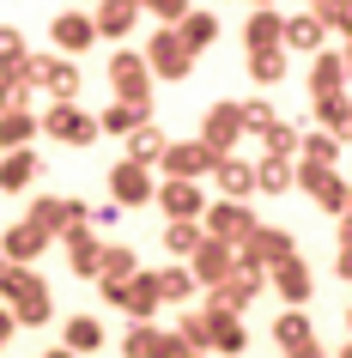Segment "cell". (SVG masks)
<instances>
[{"instance_id": "obj_31", "label": "cell", "mask_w": 352, "mask_h": 358, "mask_svg": "<svg viewBox=\"0 0 352 358\" xmlns=\"http://www.w3.org/2000/svg\"><path fill=\"white\" fill-rule=\"evenodd\" d=\"M134 273H140V255L122 243H104V255H97V285H128Z\"/></svg>"}, {"instance_id": "obj_5", "label": "cell", "mask_w": 352, "mask_h": 358, "mask_svg": "<svg viewBox=\"0 0 352 358\" xmlns=\"http://www.w3.org/2000/svg\"><path fill=\"white\" fill-rule=\"evenodd\" d=\"M104 73L115 85V103H146L152 110V73H146V61H140V49H115L104 61Z\"/></svg>"}, {"instance_id": "obj_53", "label": "cell", "mask_w": 352, "mask_h": 358, "mask_svg": "<svg viewBox=\"0 0 352 358\" xmlns=\"http://www.w3.org/2000/svg\"><path fill=\"white\" fill-rule=\"evenodd\" d=\"M0 273H6V262H0Z\"/></svg>"}, {"instance_id": "obj_27", "label": "cell", "mask_w": 352, "mask_h": 358, "mask_svg": "<svg viewBox=\"0 0 352 358\" xmlns=\"http://www.w3.org/2000/svg\"><path fill=\"white\" fill-rule=\"evenodd\" d=\"M310 92H316V97L346 92V55H340V49H322V55L310 61Z\"/></svg>"}, {"instance_id": "obj_48", "label": "cell", "mask_w": 352, "mask_h": 358, "mask_svg": "<svg viewBox=\"0 0 352 358\" xmlns=\"http://www.w3.org/2000/svg\"><path fill=\"white\" fill-rule=\"evenodd\" d=\"M6 110H31V85L24 79H0V115Z\"/></svg>"}, {"instance_id": "obj_41", "label": "cell", "mask_w": 352, "mask_h": 358, "mask_svg": "<svg viewBox=\"0 0 352 358\" xmlns=\"http://www.w3.org/2000/svg\"><path fill=\"white\" fill-rule=\"evenodd\" d=\"M243 67H249V79H255V85H279V79L292 73V61L279 55V49H261V55H243Z\"/></svg>"}, {"instance_id": "obj_9", "label": "cell", "mask_w": 352, "mask_h": 358, "mask_svg": "<svg viewBox=\"0 0 352 358\" xmlns=\"http://www.w3.org/2000/svg\"><path fill=\"white\" fill-rule=\"evenodd\" d=\"M140 61H146L152 79H188V73H195V55L183 49L176 31H152V43L140 49Z\"/></svg>"}, {"instance_id": "obj_51", "label": "cell", "mask_w": 352, "mask_h": 358, "mask_svg": "<svg viewBox=\"0 0 352 358\" xmlns=\"http://www.w3.org/2000/svg\"><path fill=\"white\" fill-rule=\"evenodd\" d=\"M43 358H73V352H61V346H55V352H43Z\"/></svg>"}, {"instance_id": "obj_20", "label": "cell", "mask_w": 352, "mask_h": 358, "mask_svg": "<svg viewBox=\"0 0 352 358\" xmlns=\"http://www.w3.org/2000/svg\"><path fill=\"white\" fill-rule=\"evenodd\" d=\"M43 249H55V243H49L37 225H6V231H0V262H6V267H31Z\"/></svg>"}, {"instance_id": "obj_36", "label": "cell", "mask_w": 352, "mask_h": 358, "mask_svg": "<svg viewBox=\"0 0 352 358\" xmlns=\"http://www.w3.org/2000/svg\"><path fill=\"white\" fill-rule=\"evenodd\" d=\"M37 140V115L31 110H6L0 115V152H24Z\"/></svg>"}, {"instance_id": "obj_33", "label": "cell", "mask_w": 352, "mask_h": 358, "mask_svg": "<svg viewBox=\"0 0 352 358\" xmlns=\"http://www.w3.org/2000/svg\"><path fill=\"white\" fill-rule=\"evenodd\" d=\"M43 292H49V285H43L37 267H6V273H0V298H6V310L24 303V298H43Z\"/></svg>"}, {"instance_id": "obj_44", "label": "cell", "mask_w": 352, "mask_h": 358, "mask_svg": "<svg viewBox=\"0 0 352 358\" xmlns=\"http://www.w3.org/2000/svg\"><path fill=\"white\" fill-rule=\"evenodd\" d=\"M6 316H13V328H43V322L55 316V303H49V292H43V298H24V303H13Z\"/></svg>"}, {"instance_id": "obj_37", "label": "cell", "mask_w": 352, "mask_h": 358, "mask_svg": "<svg viewBox=\"0 0 352 358\" xmlns=\"http://www.w3.org/2000/svg\"><path fill=\"white\" fill-rule=\"evenodd\" d=\"M176 37H183V49H188V55H201L206 43L219 37V19H213V13H201V6H188V19L176 24Z\"/></svg>"}, {"instance_id": "obj_38", "label": "cell", "mask_w": 352, "mask_h": 358, "mask_svg": "<svg viewBox=\"0 0 352 358\" xmlns=\"http://www.w3.org/2000/svg\"><path fill=\"white\" fill-rule=\"evenodd\" d=\"M231 110H237V134H243V140H261V134L279 122L267 97H249V103H231Z\"/></svg>"}, {"instance_id": "obj_30", "label": "cell", "mask_w": 352, "mask_h": 358, "mask_svg": "<svg viewBox=\"0 0 352 358\" xmlns=\"http://www.w3.org/2000/svg\"><path fill=\"white\" fill-rule=\"evenodd\" d=\"M274 340H279V352H304V346H316V328L304 310H279L274 316Z\"/></svg>"}, {"instance_id": "obj_40", "label": "cell", "mask_w": 352, "mask_h": 358, "mask_svg": "<svg viewBox=\"0 0 352 358\" xmlns=\"http://www.w3.org/2000/svg\"><path fill=\"white\" fill-rule=\"evenodd\" d=\"M152 280H158V303H188V298H201V292H195V280H188V267H183V262H176V267H158Z\"/></svg>"}, {"instance_id": "obj_14", "label": "cell", "mask_w": 352, "mask_h": 358, "mask_svg": "<svg viewBox=\"0 0 352 358\" xmlns=\"http://www.w3.org/2000/svg\"><path fill=\"white\" fill-rule=\"evenodd\" d=\"M328 49V37H322V24H316V13H292V19H279V55H322Z\"/></svg>"}, {"instance_id": "obj_46", "label": "cell", "mask_w": 352, "mask_h": 358, "mask_svg": "<svg viewBox=\"0 0 352 358\" xmlns=\"http://www.w3.org/2000/svg\"><path fill=\"white\" fill-rule=\"evenodd\" d=\"M164 249L176 262H188V255L201 249V225H164Z\"/></svg>"}, {"instance_id": "obj_3", "label": "cell", "mask_w": 352, "mask_h": 358, "mask_svg": "<svg viewBox=\"0 0 352 358\" xmlns=\"http://www.w3.org/2000/svg\"><path fill=\"white\" fill-rule=\"evenodd\" d=\"M37 134H49L55 146H97V115H85L79 103H49L37 115Z\"/></svg>"}, {"instance_id": "obj_2", "label": "cell", "mask_w": 352, "mask_h": 358, "mask_svg": "<svg viewBox=\"0 0 352 358\" xmlns=\"http://www.w3.org/2000/svg\"><path fill=\"white\" fill-rule=\"evenodd\" d=\"M249 231H255V213H249V201H206V213H201V237H206V243L237 249Z\"/></svg>"}, {"instance_id": "obj_16", "label": "cell", "mask_w": 352, "mask_h": 358, "mask_svg": "<svg viewBox=\"0 0 352 358\" xmlns=\"http://www.w3.org/2000/svg\"><path fill=\"white\" fill-rule=\"evenodd\" d=\"M267 280H274V292L286 298V310H304V303L316 298V273H310V262H304V255H292V262H279L274 273H267Z\"/></svg>"}, {"instance_id": "obj_45", "label": "cell", "mask_w": 352, "mask_h": 358, "mask_svg": "<svg viewBox=\"0 0 352 358\" xmlns=\"http://www.w3.org/2000/svg\"><path fill=\"white\" fill-rule=\"evenodd\" d=\"M261 140H267V152H261V158H286V164L297 158V128H292V122H274Z\"/></svg>"}, {"instance_id": "obj_43", "label": "cell", "mask_w": 352, "mask_h": 358, "mask_svg": "<svg viewBox=\"0 0 352 358\" xmlns=\"http://www.w3.org/2000/svg\"><path fill=\"white\" fill-rule=\"evenodd\" d=\"M170 334H176V346H183V352H206V316H201V310H183Z\"/></svg>"}, {"instance_id": "obj_52", "label": "cell", "mask_w": 352, "mask_h": 358, "mask_svg": "<svg viewBox=\"0 0 352 358\" xmlns=\"http://www.w3.org/2000/svg\"><path fill=\"white\" fill-rule=\"evenodd\" d=\"M183 358H206V352H183Z\"/></svg>"}, {"instance_id": "obj_23", "label": "cell", "mask_w": 352, "mask_h": 358, "mask_svg": "<svg viewBox=\"0 0 352 358\" xmlns=\"http://www.w3.org/2000/svg\"><path fill=\"white\" fill-rule=\"evenodd\" d=\"M43 176V152H0V194H24Z\"/></svg>"}, {"instance_id": "obj_4", "label": "cell", "mask_w": 352, "mask_h": 358, "mask_svg": "<svg viewBox=\"0 0 352 358\" xmlns=\"http://www.w3.org/2000/svg\"><path fill=\"white\" fill-rule=\"evenodd\" d=\"M292 189H304L322 213H334V219H346L352 207V189H346V176L340 170H310V164H292Z\"/></svg>"}, {"instance_id": "obj_22", "label": "cell", "mask_w": 352, "mask_h": 358, "mask_svg": "<svg viewBox=\"0 0 352 358\" xmlns=\"http://www.w3.org/2000/svg\"><path fill=\"white\" fill-rule=\"evenodd\" d=\"M201 316H206V346L225 358H237L243 346H249V328H243V316H225V310H206L201 303Z\"/></svg>"}, {"instance_id": "obj_17", "label": "cell", "mask_w": 352, "mask_h": 358, "mask_svg": "<svg viewBox=\"0 0 352 358\" xmlns=\"http://www.w3.org/2000/svg\"><path fill=\"white\" fill-rule=\"evenodd\" d=\"M49 37H55L61 61L85 55V49L97 43V31H92V13H55V19H49Z\"/></svg>"}, {"instance_id": "obj_13", "label": "cell", "mask_w": 352, "mask_h": 358, "mask_svg": "<svg viewBox=\"0 0 352 358\" xmlns=\"http://www.w3.org/2000/svg\"><path fill=\"white\" fill-rule=\"evenodd\" d=\"M206 152H219V158H231V152L243 146V134H237V110H231V97L225 103H213V110L201 115V134H195Z\"/></svg>"}, {"instance_id": "obj_29", "label": "cell", "mask_w": 352, "mask_h": 358, "mask_svg": "<svg viewBox=\"0 0 352 358\" xmlns=\"http://www.w3.org/2000/svg\"><path fill=\"white\" fill-rule=\"evenodd\" d=\"M97 346H104V322H97V316H67V328H61V352L85 358V352H97Z\"/></svg>"}, {"instance_id": "obj_50", "label": "cell", "mask_w": 352, "mask_h": 358, "mask_svg": "<svg viewBox=\"0 0 352 358\" xmlns=\"http://www.w3.org/2000/svg\"><path fill=\"white\" fill-rule=\"evenodd\" d=\"M286 358H328L322 346H304V352H286Z\"/></svg>"}, {"instance_id": "obj_18", "label": "cell", "mask_w": 352, "mask_h": 358, "mask_svg": "<svg viewBox=\"0 0 352 358\" xmlns=\"http://www.w3.org/2000/svg\"><path fill=\"white\" fill-rule=\"evenodd\" d=\"M115 310H128V328H146L152 316H158V280H152L146 267L134 273L128 285H122V298H115Z\"/></svg>"}, {"instance_id": "obj_26", "label": "cell", "mask_w": 352, "mask_h": 358, "mask_svg": "<svg viewBox=\"0 0 352 358\" xmlns=\"http://www.w3.org/2000/svg\"><path fill=\"white\" fill-rule=\"evenodd\" d=\"M61 249H67V267H73L79 280H97V255H104V237H92V231H67V237H61Z\"/></svg>"}, {"instance_id": "obj_19", "label": "cell", "mask_w": 352, "mask_h": 358, "mask_svg": "<svg viewBox=\"0 0 352 358\" xmlns=\"http://www.w3.org/2000/svg\"><path fill=\"white\" fill-rule=\"evenodd\" d=\"M122 358H183V346H176L170 328L146 322V328H128V334H122Z\"/></svg>"}, {"instance_id": "obj_47", "label": "cell", "mask_w": 352, "mask_h": 358, "mask_svg": "<svg viewBox=\"0 0 352 358\" xmlns=\"http://www.w3.org/2000/svg\"><path fill=\"white\" fill-rule=\"evenodd\" d=\"M316 24H322V37H328V31H346V37H352V6L322 0V6H316Z\"/></svg>"}, {"instance_id": "obj_6", "label": "cell", "mask_w": 352, "mask_h": 358, "mask_svg": "<svg viewBox=\"0 0 352 358\" xmlns=\"http://www.w3.org/2000/svg\"><path fill=\"white\" fill-rule=\"evenodd\" d=\"M292 255H297V243H292V231H279V225H255L237 243V262L243 267H261V273H274V267L292 262Z\"/></svg>"}, {"instance_id": "obj_28", "label": "cell", "mask_w": 352, "mask_h": 358, "mask_svg": "<svg viewBox=\"0 0 352 358\" xmlns=\"http://www.w3.org/2000/svg\"><path fill=\"white\" fill-rule=\"evenodd\" d=\"M164 146H170V134L158 128V122H146V128H134V134H128V164H140V170H158Z\"/></svg>"}, {"instance_id": "obj_35", "label": "cell", "mask_w": 352, "mask_h": 358, "mask_svg": "<svg viewBox=\"0 0 352 358\" xmlns=\"http://www.w3.org/2000/svg\"><path fill=\"white\" fill-rule=\"evenodd\" d=\"M152 122V110L146 103H110V110L97 115V134H122V140H128L134 128H146Z\"/></svg>"}, {"instance_id": "obj_10", "label": "cell", "mask_w": 352, "mask_h": 358, "mask_svg": "<svg viewBox=\"0 0 352 358\" xmlns=\"http://www.w3.org/2000/svg\"><path fill=\"white\" fill-rule=\"evenodd\" d=\"M261 285H267V273H261V267H231V280L225 285H213V298H206V310H225V316H243V310H249V303L261 298Z\"/></svg>"}, {"instance_id": "obj_42", "label": "cell", "mask_w": 352, "mask_h": 358, "mask_svg": "<svg viewBox=\"0 0 352 358\" xmlns=\"http://www.w3.org/2000/svg\"><path fill=\"white\" fill-rule=\"evenodd\" d=\"M292 189V164L286 158H255V194H286Z\"/></svg>"}, {"instance_id": "obj_8", "label": "cell", "mask_w": 352, "mask_h": 358, "mask_svg": "<svg viewBox=\"0 0 352 358\" xmlns=\"http://www.w3.org/2000/svg\"><path fill=\"white\" fill-rule=\"evenodd\" d=\"M213 164H219V152H206L201 140H170L158 158L164 182H201V176H213Z\"/></svg>"}, {"instance_id": "obj_21", "label": "cell", "mask_w": 352, "mask_h": 358, "mask_svg": "<svg viewBox=\"0 0 352 358\" xmlns=\"http://www.w3.org/2000/svg\"><path fill=\"white\" fill-rule=\"evenodd\" d=\"M213 182H219V201H249L255 194V158H219L213 164Z\"/></svg>"}, {"instance_id": "obj_39", "label": "cell", "mask_w": 352, "mask_h": 358, "mask_svg": "<svg viewBox=\"0 0 352 358\" xmlns=\"http://www.w3.org/2000/svg\"><path fill=\"white\" fill-rule=\"evenodd\" d=\"M316 122H322L316 134H334V140H340V134L352 128V103H346V92H334V97H316Z\"/></svg>"}, {"instance_id": "obj_12", "label": "cell", "mask_w": 352, "mask_h": 358, "mask_svg": "<svg viewBox=\"0 0 352 358\" xmlns=\"http://www.w3.org/2000/svg\"><path fill=\"white\" fill-rule=\"evenodd\" d=\"M152 201L164 207L170 225H201V213H206L201 182H158V189H152Z\"/></svg>"}, {"instance_id": "obj_11", "label": "cell", "mask_w": 352, "mask_h": 358, "mask_svg": "<svg viewBox=\"0 0 352 358\" xmlns=\"http://www.w3.org/2000/svg\"><path fill=\"white\" fill-rule=\"evenodd\" d=\"M188 280H195V292H213V285H225L231 280V267H237V249H225V243H206L201 237V249L188 255Z\"/></svg>"}, {"instance_id": "obj_34", "label": "cell", "mask_w": 352, "mask_h": 358, "mask_svg": "<svg viewBox=\"0 0 352 358\" xmlns=\"http://www.w3.org/2000/svg\"><path fill=\"white\" fill-rule=\"evenodd\" d=\"M334 158H340V140H334V134H297V158H292V164L334 170Z\"/></svg>"}, {"instance_id": "obj_49", "label": "cell", "mask_w": 352, "mask_h": 358, "mask_svg": "<svg viewBox=\"0 0 352 358\" xmlns=\"http://www.w3.org/2000/svg\"><path fill=\"white\" fill-rule=\"evenodd\" d=\"M19 334V328H13V316H6V303H0V352H6V340Z\"/></svg>"}, {"instance_id": "obj_32", "label": "cell", "mask_w": 352, "mask_h": 358, "mask_svg": "<svg viewBox=\"0 0 352 358\" xmlns=\"http://www.w3.org/2000/svg\"><path fill=\"white\" fill-rule=\"evenodd\" d=\"M31 67V43H24L19 24H0V79H24Z\"/></svg>"}, {"instance_id": "obj_7", "label": "cell", "mask_w": 352, "mask_h": 358, "mask_svg": "<svg viewBox=\"0 0 352 358\" xmlns=\"http://www.w3.org/2000/svg\"><path fill=\"white\" fill-rule=\"evenodd\" d=\"M24 225H37L43 237L55 243V237H67V231H85V201H67V194H37Z\"/></svg>"}, {"instance_id": "obj_24", "label": "cell", "mask_w": 352, "mask_h": 358, "mask_svg": "<svg viewBox=\"0 0 352 358\" xmlns=\"http://www.w3.org/2000/svg\"><path fill=\"white\" fill-rule=\"evenodd\" d=\"M134 24H140V6H134V0H104V6L92 13L97 43H122V37L134 31Z\"/></svg>"}, {"instance_id": "obj_1", "label": "cell", "mask_w": 352, "mask_h": 358, "mask_svg": "<svg viewBox=\"0 0 352 358\" xmlns=\"http://www.w3.org/2000/svg\"><path fill=\"white\" fill-rule=\"evenodd\" d=\"M24 85H31V92H43L49 103H79V85H85V73H79V61L31 55V67H24Z\"/></svg>"}, {"instance_id": "obj_15", "label": "cell", "mask_w": 352, "mask_h": 358, "mask_svg": "<svg viewBox=\"0 0 352 358\" xmlns=\"http://www.w3.org/2000/svg\"><path fill=\"white\" fill-rule=\"evenodd\" d=\"M152 189H158V182H152V170L128 164V158L110 164V201H115V207H152Z\"/></svg>"}, {"instance_id": "obj_25", "label": "cell", "mask_w": 352, "mask_h": 358, "mask_svg": "<svg viewBox=\"0 0 352 358\" xmlns=\"http://www.w3.org/2000/svg\"><path fill=\"white\" fill-rule=\"evenodd\" d=\"M261 49H279V13L274 6H255L243 19V55H261Z\"/></svg>"}]
</instances>
